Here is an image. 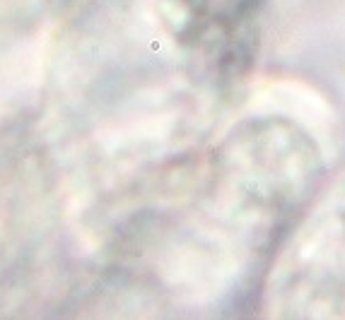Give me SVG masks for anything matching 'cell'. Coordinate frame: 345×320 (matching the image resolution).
I'll return each instance as SVG.
<instances>
[{
	"label": "cell",
	"instance_id": "7a4b0ae2",
	"mask_svg": "<svg viewBox=\"0 0 345 320\" xmlns=\"http://www.w3.org/2000/svg\"><path fill=\"white\" fill-rule=\"evenodd\" d=\"M266 0H87L63 58L104 221L203 147L256 82Z\"/></svg>",
	"mask_w": 345,
	"mask_h": 320
},
{
	"label": "cell",
	"instance_id": "3957f363",
	"mask_svg": "<svg viewBox=\"0 0 345 320\" xmlns=\"http://www.w3.org/2000/svg\"><path fill=\"white\" fill-rule=\"evenodd\" d=\"M258 308L266 318H345V166L323 176L280 238Z\"/></svg>",
	"mask_w": 345,
	"mask_h": 320
},
{
	"label": "cell",
	"instance_id": "6da1fadb",
	"mask_svg": "<svg viewBox=\"0 0 345 320\" xmlns=\"http://www.w3.org/2000/svg\"><path fill=\"white\" fill-rule=\"evenodd\" d=\"M335 115L312 87L253 82L203 147L167 168L106 224L116 313L208 315L266 272L328 173Z\"/></svg>",
	"mask_w": 345,
	"mask_h": 320
}]
</instances>
